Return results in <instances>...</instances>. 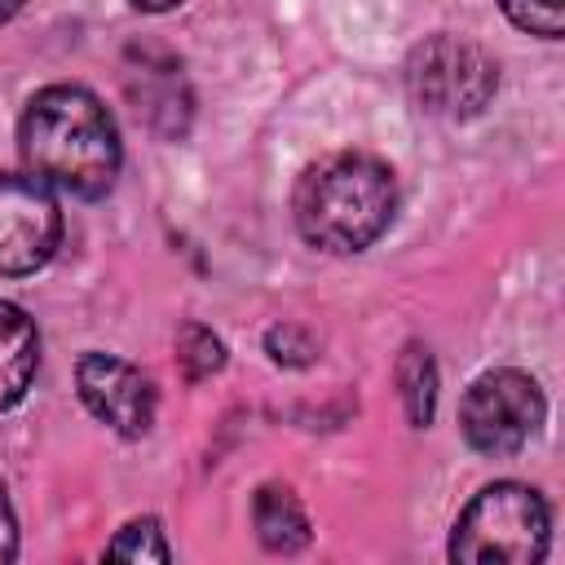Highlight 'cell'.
I'll use <instances>...</instances> for the list:
<instances>
[{
	"label": "cell",
	"mask_w": 565,
	"mask_h": 565,
	"mask_svg": "<svg viewBox=\"0 0 565 565\" xmlns=\"http://www.w3.org/2000/svg\"><path fill=\"white\" fill-rule=\"evenodd\" d=\"M18 150L31 177L71 199L110 194L124 163L115 115L84 84L40 88L18 119Z\"/></svg>",
	"instance_id": "1"
},
{
	"label": "cell",
	"mask_w": 565,
	"mask_h": 565,
	"mask_svg": "<svg viewBox=\"0 0 565 565\" xmlns=\"http://www.w3.org/2000/svg\"><path fill=\"white\" fill-rule=\"evenodd\" d=\"M291 216L309 247L327 256H358L393 225L397 177L366 150L322 154L296 177Z\"/></svg>",
	"instance_id": "2"
},
{
	"label": "cell",
	"mask_w": 565,
	"mask_h": 565,
	"mask_svg": "<svg viewBox=\"0 0 565 565\" xmlns=\"http://www.w3.org/2000/svg\"><path fill=\"white\" fill-rule=\"evenodd\" d=\"M547 543V499L525 481H490L455 516L446 556L455 565H539Z\"/></svg>",
	"instance_id": "3"
},
{
	"label": "cell",
	"mask_w": 565,
	"mask_h": 565,
	"mask_svg": "<svg viewBox=\"0 0 565 565\" xmlns=\"http://www.w3.org/2000/svg\"><path fill=\"white\" fill-rule=\"evenodd\" d=\"M406 93L424 115L463 124L477 119L499 93V62L468 35L437 31L406 57Z\"/></svg>",
	"instance_id": "4"
},
{
	"label": "cell",
	"mask_w": 565,
	"mask_h": 565,
	"mask_svg": "<svg viewBox=\"0 0 565 565\" xmlns=\"http://www.w3.org/2000/svg\"><path fill=\"white\" fill-rule=\"evenodd\" d=\"M547 419V397L530 371L494 366L481 371L459 397V433L477 455L503 459L530 446Z\"/></svg>",
	"instance_id": "5"
},
{
	"label": "cell",
	"mask_w": 565,
	"mask_h": 565,
	"mask_svg": "<svg viewBox=\"0 0 565 565\" xmlns=\"http://www.w3.org/2000/svg\"><path fill=\"white\" fill-rule=\"evenodd\" d=\"M62 207L31 172H0V278H26L57 256Z\"/></svg>",
	"instance_id": "6"
},
{
	"label": "cell",
	"mask_w": 565,
	"mask_h": 565,
	"mask_svg": "<svg viewBox=\"0 0 565 565\" xmlns=\"http://www.w3.org/2000/svg\"><path fill=\"white\" fill-rule=\"evenodd\" d=\"M75 388H79V402L88 406V415L102 419L106 428H115L119 437L150 433L154 411H159V388L141 366H132L115 353L88 349L75 362Z\"/></svg>",
	"instance_id": "7"
},
{
	"label": "cell",
	"mask_w": 565,
	"mask_h": 565,
	"mask_svg": "<svg viewBox=\"0 0 565 565\" xmlns=\"http://www.w3.org/2000/svg\"><path fill=\"white\" fill-rule=\"evenodd\" d=\"M40 371V331L35 318L13 305L0 300V411H13L26 388L35 384Z\"/></svg>",
	"instance_id": "8"
},
{
	"label": "cell",
	"mask_w": 565,
	"mask_h": 565,
	"mask_svg": "<svg viewBox=\"0 0 565 565\" xmlns=\"http://www.w3.org/2000/svg\"><path fill=\"white\" fill-rule=\"evenodd\" d=\"M252 525H256L260 547L278 552V556H291V552L309 547V539H313L309 516L287 486H260L252 494Z\"/></svg>",
	"instance_id": "9"
},
{
	"label": "cell",
	"mask_w": 565,
	"mask_h": 565,
	"mask_svg": "<svg viewBox=\"0 0 565 565\" xmlns=\"http://www.w3.org/2000/svg\"><path fill=\"white\" fill-rule=\"evenodd\" d=\"M393 375H397V397H402L406 424L411 428H428L433 415H437V362H433L428 344L406 340L402 353H397Z\"/></svg>",
	"instance_id": "10"
},
{
	"label": "cell",
	"mask_w": 565,
	"mask_h": 565,
	"mask_svg": "<svg viewBox=\"0 0 565 565\" xmlns=\"http://www.w3.org/2000/svg\"><path fill=\"white\" fill-rule=\"evenodd\" d=\"M177 366L185 371V380H207L225 366V340L203 327V322H185L177 335Z\"/></svg>",
	"instance_id": "11"
},
{
	"label": "cell",
	"mask_w": 565,
	"mask_h": 565,
	"mask_svg": "<svg viewBox=\"0 0 565 565\" xmlns=\"http://www.w3.org/2000/svg\"><path fill=\"white\" fill-rule=\"evenodd\" d=\"M106 561H172V547L163 539V525L154 516H137L106 543Z\"/></svg>",
	"instance_id": "12"
},
{
	"label": "cell",
	"mask_w": 565,
	"mask_h": 565,
	"mask_svg": "<svg viewBox=\"0 0 565 565\" xmlns=\"http://www.w3.org/2000/svg\"><path fill=\"white\" fill-rule=\"evenodd\" d=\"M508 22L539 40H561L565 31V0H499Z\"/></svg>",
	"instance_id": "13"
},
{
	"label": "cell",
	"mask_w": 565,
	"mask_h": 565,
	"mask_svg": "<svg viewBox=\"0 0 565 565\" xmlns=\"http://www.w3.org/2000/svg\"><path fill=\"white\" fill-rule=\"evenodd\" d=\"M18 556V516H13V503H9V490L0 481V565H9Z\"/></svg>",
	"instance_id": "14"
},
{
	"label": "cell",
	"mask_w": 565,
	"mask_h": 565,
	"mask_svg": "<svg viewBox=\"0 0 565 565\" xmlns=\"http://www.w3.org/2000/svg\"><path fill=\"white\" fill-rule=\"evenodd\" d=\"M132 9H141V13H168V9H177L181 0H128Z\"/></svg>",
	"instance_id": "15"
},
{
	"label": "cell",
	"mask_w": 565,
	"mask_h": 565,
	"mask_svg": "<svg viewBox=\"0 0 565 565\" xmlns=\"http://www.w3.org/2000/svg\"><path fill=\"white\" fill-rule=\"evenodd\" d=\"M26 9V0H0V22H9V18H18Z\"/></svg>",
	"instance_id": "16"
}]
</instances>
